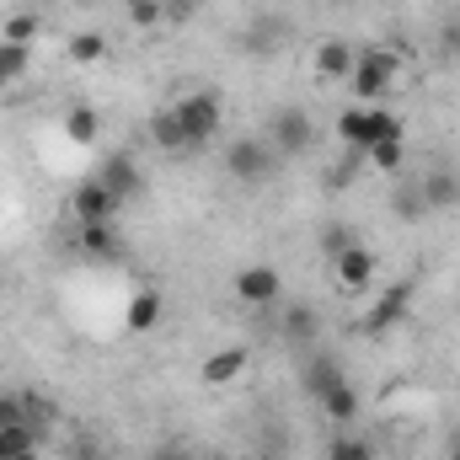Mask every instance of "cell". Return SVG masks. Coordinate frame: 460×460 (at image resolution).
Masks as SVG:
<instances>
[{
    "instance_id": "cell-1",
    "label": "cell",
    "mask_w": 460,
    "mask_h": 460,
    "mask_svg": "<svg viewBox=\"0 0 460 460\" xmlns=\"http://www.w3.org/2000/svg\"><path fill=\"white\" fill-rule=\"evenodd\" d=\"M305 391L322 402V412H327L338 429H348V423L358 418V391L348 385V375L338 369L332 353H311V358H305Z\"/></svg>"
},
{
    "instance_id": "cell-2",
    "label": "cell",
    "mask_w": 460,
    "mask_h": 460,
    "mask_svg": "<svg viewBox=\"0 0 460 460\" xmlns=\"http://www.w3.org/2000/svg\"><path fill=\"white\" fill-rule=\"evenodd\" d=\"M338 139L348 145V155H369L375 145H391V139H407V128H402V118L385 113V108H369V102H353L343 108L338 118Z\"/></svg>"
},
{
    "instance_id": "cell-3",
    "label": "cell",
    "mask_w": 460,
    "mask_h": 460,
    "mask_svg": "<svg viewBox=\"0 0 460 460\" xmlns=\"http://www.w3.org/2000/svg\"><path fill=\"white\" fill-rule=\"evenodd\" d=\"M396 75H402V59H396L391 49H364V54L353 59V70H348V86H353L358 102L375 108V102L396 86Z\"/></svg>"
},
{
    "instance_id": "cell-4",
    "label": "cell",
    "mask_w": 460,
    "mask_h": 460,
    "mask_svg": "<svg viewBox=\"0 0 460 460\" xmlns=\"http://www.w3.org/2000/svg\"><path fill=\"white\" fill-rule=\"evenodd\" d=\"M273 145L268 139H257V134H241V139H230L226 145V172L235 182H246V188H257V182H268L273 177Z\"/></svg>"
},
{
    "instance_id": "cell-5",
    "label": "cell",
    "mask_w": 460,
    "mask_h": 460,
    "mask_svg": "<svg viewBox=\"0 0 460 460\" xmlns=\"http://www.w3.org/2000/svg\"><path fill=\"white\" fill-rule=\"evenodd\" d=\"M172 113H177V123H182V134H188L193 150H204L220 134V97L215 92H188L182 102H172Z\"/></svg>"
},
{
    "instance_id": "cell-6",
    "label": "cell",
    "mask_w": 460,
    "mask_h": 460,
    "mask_svg": "<svg viewBox=\"0 0 460 460\" xmlns=\"http://www.w3.org/2000/svg\"><path fill=\"white\" fill-rule=\"evenodd\" d=\"M235 300L252 305V311H273V305L284 300V279H279V268H268V262L241 268V273H235Z\"/></svg>"
},
{
    "instance_id": "cell-7",
    "label": "cell",
    "mask_w": 460,
    "mask_h": 460,
    "mask_svg": "<svg viewBox=\"0 0 460 460\" xmlns=\"http://www.w3.org/2000/svg\"><path fill=\"white\" fill-rule=\"evenodd\" d=\"M268 145H273V155H305L316 145V128L300 108H279L268 118Z\"/></svg>"
},
{
    "instance_id": "cell-8",
    "label": "cell",
    "mask_w": 460,
    "mask_h": 460,
    "mask_svg": "<svg viewBox=\"0 0 460 460\" xmlns=\"http://www.w3.org/2000/svg\"><path fill=\"white\" fill-rule=\"evenodd\" d=\"M412 311V279H402V284H391L375 305H369V316L358 322V332L364 338H385L391 327H402V316Z\"/></svg>"
},
{
    "instance_id": "cell-9",
    "label": "cell",
    "mask_w": 460,
    "mask_h": 460,
    "mask_svg": "<svg viewBox=\"0 0 460 460\" xmlns=\"http://www.w3.org/2000/svg\"><path fill=\"white\" fill-rule=\"evenodd\" d=\"M97 182L113 193L118 204H128V199H139V193H145V166H139L128 150H108V155H102V172H97Z\"/></svg>"
},
{
    "instance_id": "cell-10",
    "label": "cell",
    "mask_w": 460,
    "mask_h": 460,
    "mask_svg": "<svg viewBox=\"0 0 460 460\" xmlns=\"http://www.w3.org/2000/svg\"><path fill=\"white\" fill-rule=\"evenodd\" d=\"M332 284L343 289V295H364L369 284H375V252L369 246H348V252H338L332 257Z\"/></svg>"
},
{
    "instance_id": "cell-11",
    "label": "cell",
    "mask_w": 460,
    "mask_h": 460,
    "mask_svg": "<svg viewBox=\"0 0 460 460\" xmlns=\"http://www.w3.org/2000/svg\"><path fill=\"white\" fill-rule=\"evenodd\" d=\"M118 209H123V204H118V199L102 188V182H97V177H92V182H81V188H75V199H70L75 226H113Z\"/></svg>"
},
{
    "instance_id": "cell-12",
    "label": "cell",
    "mask_w": 460,
    "mask_h": 460,
    "mask_svg": "<svg viewBox=\"0 0 460 460\" xmlns=\"http://www.w3.org/2000/svg\"><path fill=\"white\" fill-rule=\"evenodd\" d=\"M65 139H70V145H97V139H102V113H97L92 102H70V113H65Z\"/></svg>"
},
{
    "instance_id": "cell-13",
    "label": "cell",
    "mask_w": 460,
    "mask_h": 460,
    "mask_svg": "<svg viewBox=\"0 0 460 460\" xmlns=\"http://www.w3.org/2000/svg\"><path fill=\"white\" fill-rule=\"evenodd\" d=\"M353 49L348 43H338V38H327V43H316V75L322 81H348V70H353Z\"/></svg>"
},
{
    "instance_id": "cell-14",
    "label": "cell",
    "mask_w": 460,
    "mask_h": 460,
    "mask_svg": "<svg viewBox=\"0 0 460 460\" xmlns=\"http://www.w3.org/2000/svg\"><path fill=\"white\" fill-rule=\"evenodd\" d=\"M241 369H246V348H220V353H209L204 358V385H230V380H241Z\"/></svg>"
},
{
    "instance_id": "cell-15",
    "label": "cell",
    "mask_w": 460,
    "mask_h": 460,
    "mask_svg": "<svg viewBox=\"0 0 460 460\" xmlns=\"http://www.w3.org/2000/svg\"><path fill=\"white\" fill-rule=\"evenodd\" d=\"M150 145H155V150H166V155H182V150H193V145H188V134H182V123H177V113H172V108H161V113L150 118Z\"/></svg>"
},
{
    "instance_id": "cell-16",
    "label": "cell",
    "mask_w": 460,
    "mask_h": 460,
    "mask_svg": "<svg viewBox=\"0 0 460 460\" xmlns=\"http://www.w3.org/2000/svg\"><path fill=\"white\" fill-rule=\"evenodd\" d=\"M155 322H161V295H155V289H139V295L128 300V311H123V327H128V332H150Z\"/></svg>"
},
{
    "instance_id": "cell-17",
    "label": "cell",
    "mask_w": 460,
    "mask_h": 460,
    "mask_svg": "<svg viewBox=\"0 0 460 460\" xmlns=\"http://www.w3.org/2000/svg\"><path fill=\"white\" fill-rule=\"evenodd\" d=\"M38 450V423L27 418V423H11V429H0V460H16V456H32Z\"/></svg>"
},
{
    "instance_id": "cell-18",
    "label": "cell",
    "mask_w": 460,
    "mask_h": 460,
    "mask_svg": "<svg viewBox=\"0 0 460 460\" xmlns=\"http://www.w3.org/2000/svg\"><path fill=\"white\" fill-rule=\"evenodd\" d=\"M27 54H32V49H22V43H5V38H0V97L27 75Z\"/></svg>"
},
{
    "instance_id": "cell-19",
    "label": "cell",
    "mask_w": 460,
    "mask_h": 460,
    "mask_svg": "<svg viewBox=\"0 0 460 460\" xmlns=\"http://www.w3.org/2000/svg\"><path fill=\"white\" fill-rule=\"evenodd\" d=\"M70 59L75 65H102L108 59V38L102 32H75L70 38Z\"/></svg>"
},
{
    "instance_id": "cell-20",
    "label": "cell",
    "mask_w": 460,
    "mask_h": 460,
    "mask_svg": "<svg viewBox=\"0 0 460 460\" xmlns=\"http://www.w3.org/2000/svg\"><path fill=\"white\" fill-rule=\"evenodd\" d=\"M460 199V177L456 172H434V177H429V188H423V204H429V209H439V204H456Z\"/></svg>"
},
{
    "instance_id": "cell-21",
    "label": "cell",
    "mask_w": 460,
    "mask_h": 460,
    "mask_svg": "<svg viewBox=\"0 0 460 460\" xmlns=\"http://www.w3.org/2000/svg\"><path fill=\"white\" fill-rule=\"evenodd\" d=\"M327 460H375V445H369L364 434H338V439L327 445Z\"/></svg>"
},
{
    "instance_id": "cell-22",
    "label": "cell",
    "mask_w": 460,
    "mask_h": 460,
    "mask_svg": "<svg viewBox=\"0 0 460 460\" xmlns=\"http://www.w3.org/2000/svg\"><path fill=\"white\" fill-rule=\"evenodd\" d=\"M81 246L92 257H118V230L113 226H81Z\"/></svg>"
},
{
    "instance_id": "cell-23",
    "label": "cell",
    "mask_w": 460,
    "mask_h": 460,
    "mask_svg": "<svg viewBox=\"0 0 460 460\" xmlns=\"http://www.w3.org/2000/svg\"><path fill=\"white\" fill-rule=\"evenodd\" d=\"M0 38H5V43H22V49H32V38H38V16H32V11H16V16H5Z\"/></svg>"
},
{
    "instance_id": "cell-24",
    "label": "cell",
    "mask_w": 460,
    "mask_h": 460,
    "mask_svg": "<svg viewBox=\"0 0 460 460\" xmlns=\"http://www.w3.org/2000/svg\"><path fill=\"white\" fill-rule=\"evenodd\" d=\"M27 418H32V396H11V391H0V429L27 423Z\"/></svg>"
},
{
    "instance_id": "cell-25",
    "label": "cell",
    "mask_w": 460,
    "mask_h": 460,
    "mask_svg": "<svg viewBox=\"0 0 460 460\" xmlns=\"http://www.w3.org/2000/svg\"><path fill=\"white\" fill-rule=\"evenodd\" d=\"M364 161H369L375 172H402V139H391V145H375Z\"/></svg>"
},
{
    "instance_id": "cell-26",
    "label": "cell",
    "mask_w": 460,
    "mask_h": 460,
    "mask_svg": "<svg viewBox=\"0 0 460 460\" xmlns=\"http://www.w3.org/2000/svg\"><path fill=\"white\" fill-rule=\"evenodd\" d=\"M284 332H289L295 343H305V338H316V316H311L305 305H295V311L284 316Z\"/></svg>"
},
{
    "instance_id": "cell-27",
    "label": "cell",
    "mask_w": 460,
    "mask_h": 460,
    "mask_svg": "<svg viewBox=\"0 0 460 460\" xmlns=\"http://www.w3.org/2000/svg\"><path fill=\"white\" fill-rule=\"evenodd\" d=\"M128 22H139V27L161 22V0H128Z\"/></svg>"
},
{
    "instance_id": "cell-28",
    "label": "cell",
    "mask_w": 460,
    "mask_h": 460,
    "mask_svg": "<svg viewBox=\"0 0 460 460\" xmlns=\"http://www.w3.org/2000/svg\"><path fill=\"white\" fill-rule=\"evenodd\" d=\"M268 43H273V49H279V43H284V27H279V22H268V16H262V22H257V32H252V49H268Z\"/></svg>"
},
{
    "instance_id": "cell-29",
    "label": "cell",
    "mask_w": 460,
    "mask_h": 460,
    "mask_svg": "<svg viewBox=\"0 0 460 460\" xmlns=\"http://www.w3.org/2000/svg\"><path fill=\"white\" fill-rule=\"evenodd\" d=\"M193 11H199V0H161V22H177L182 27Z\"/></svg>"
},
{
    "instance_id": "cell-30",
    "label": "cell",
    "mask_w": 460,
    "mask_h": 460,
    "mask_svg": "<svg viewBox=\"0 0 460 460\" xmlns=\"http://www.w3.org/2000/svg\"><path fill=\"white\" fill-rule=\"evenodd\" d=\"M322 246H327V257H338V252H348V246H353V235H348V226H327V235H322Z\"/></svg>"
},
{
    "instance_id": "cell-31",
    "label": "cell",
    "mask_w": 460,
    "mask_h": 460,
    "mask_svg": "<svg viewBox=\"0 0 460 460\" xmlns=\"http://www.w3.org/2000/svg\"><path fill=\"white\" fill-rule=\"evenodd\" d=\"M439 49H445L450 59H460V22H450V27L439 32Z\"/></svg>"
},
{
    "instance_id": "cell-32",
    "label": "cell",
    "mask_w": 460,
    "mask_h": 460,
    "mask_svg": "<svg viewBox=\"0 0 460 460\" xmlns=\"http://www.w3.org/2000/svg\"><path fill=\"white\" fill-rule=\"evenodd\" d=\"M155 460H193V456H188V450H161Z\"/></svg>"
},
{
    "instance_id": "cell-33",
    "label": "cell",
    "mask_w": 460,
    "mask_h": 460,
    "mask_svg": "<svg viewBox=\"0 0 460 460\" xmlns=\"http://www.w3.org/2000/svg\"><path fill=\"white\" fill-rule=\"evenodd\" d=\"M450 460H460V439H456V450H450Z\"/></svg>"
},
{
    "instance_id": "cell-34",
    "label": "cell",
    "mask_w": 460,
    "mask_h": 460,
    "mask_svg": "<svg viewBox=\"0 0 460 460\" xmlns=\"http://www.w3.org/2000/svg\"><path fill=\"white\" fill-rule=\"evenodd\" d=\"M16 460H38V450H32V456H16Z\"/></svg>"
}]
</instances>
